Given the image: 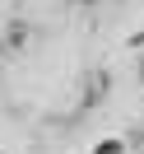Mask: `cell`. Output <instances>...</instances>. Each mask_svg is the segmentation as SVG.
<instances>
[{
	"label": "cell",
	"mask_w": 144,
	"mask_h": 154,
	"mask_svg": "<svg viewBox=\"0 0 144 154\" xmlns=\"http://www.w3.org/2000/svg\"><path fill=\"white\" fill-rule=\"evenodd\" d=\"M93 154H125V140H116V135H112V140H102Z\"/></svg>",
	"instance_id": "6da1fadb"
}]
</instances>
